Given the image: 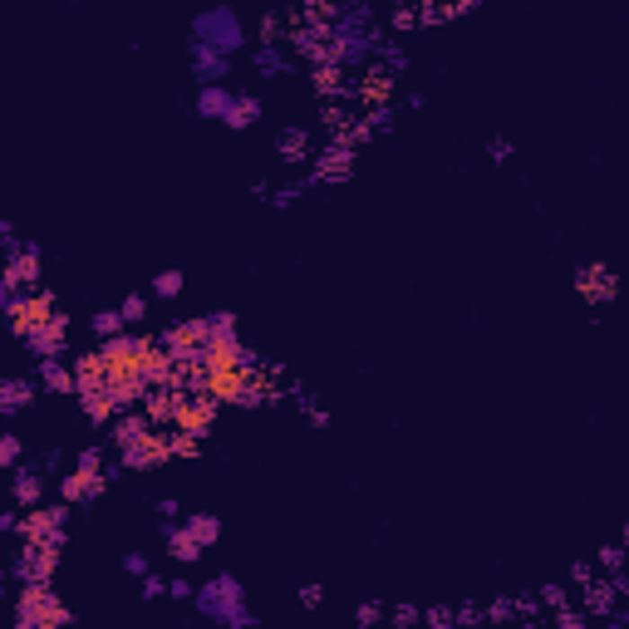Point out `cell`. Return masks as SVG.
I'll list each match as a JSON object with an SVG mask.
<instances>
[{
    "instance_id": "cell-10",
    "label": "cell",
    "mask_w": 629,
    "mask_h": 629,
    "mask_svg": "<svg viewBox=\"0 0 629 629\" xmlns=\"http://www.w3.org/2000/svg\"><path fill=\"white\" fill-rule=\"evenodd\" d=\"M103 487H109V472L103 467H75L65 482H59V492H65V501L69 507H84V501H93V497H103Z\"/></svg>"
},
{
    "instance_id": "cell-33",
    "label": "cell",
    "mask_w": 629,
    "mask_h": 629,
    "mask_svg": "<svg viewBox=\"0 0 629 629\" xmlns=\"http://www.w3.org/2000/svg\"><path fill=\"white\" fill-rule=\"evenodd\" d=\"M413 25H418V10L413 5H398L394 10V30H413Z\"/></svg>"
},
{
    "instance_id": "cell-43",
    "label": "cell",
    "mask_w": 629,
    "mask_h": 629,
    "mask_svg": "<svg viewBox=\"0 0 629 629\" xmlns=\"http://www.w3.org/2000/svg\"><path fill=\"white\" fill-rule=\"evenodd\" d=\"M0 580H5V571H0Z\"/></svg>"
},
{
    "instance_id": "cell-18",
    "label": "cell",
    "mask_w": 629,
    "mask_h": 629,
    "mask_svg": "<svg viewBox=\"0 0 629 629\" xmlns=\"http://www.w3.org/2000/svg\"><path fill=\"white\" fill-rule=\"evenodd\" d=\"M344 173H350V148H344V143L324 148V153H320V163H314V177H320V182H340Z\"/></svg>"
},
{
    "instance_id": "cell-38",
    "label": "cell",
    "mask_w": 629,
    "mask_h": 629,
    "mask_svg": "<svg viewBox=\"0 0 629 629\" xmlns=\"http://www.w3.org/2000/svg\"><path fill=\"white\" fill-rule=\"evenodd\" d=\"M79 467H103V453H99V447H84V453H79Z\"/></svg>"
},
{
    "instance_id": "cell-42",
    "label": "cell",
    "mask_w": 629,
    "mask_h": 629,
    "mask_svg": "<svg viewBox=\"0 0 629 629\" xmlns=\"http://www.w3.org/2000/svg\"><path fill=\"white\" fill-rule=\"evenodd\" d=\"M541 595H546V605H561V600H565V590H561V585H546Z\"/></svg>"
},
{
    "instance_id": "cell-22",
    "label": "cell",
    "mask_w": 629,
    "mask_h": 629,
    "mask_svg": "<svg viewBox=\"0 0 629 629\" xmlns=\"http://www.w3.org/2000/svg\"><path fill=\"white\" fill-rule=\"evenodd\" d=\"M103 384V354H79L75 359V389H99Z\"/></svg>"
},
{
    "instance_id": "cell-19",
    "label": "cell",
    "mask_w": 629,
    "mask_h": 629,
    "mask_svg": "<svg viewBox=\"0 0 629 629\" xmlns=\"http://www.w3.org/2000/svg\"><path fill=\"white\" fill-rule=\"evenodd\" d=\"M35 389H40L35 379H5V384H0V418L15 413V408H25L30 398H35Z\"/></svg>"
},
{
    "instance_id": "cell-39",
    "label": "cell",
    "mask_w": 629,
    "mask_h": 629,
    "mask_svg": "<svg viewBox=\"0 0 629 629\" xmlns=\"http://www.w3.org/2000/svg\"><path fill=\"white\" fill-rule=\"evenodd\" d=\"M571 575L585 585V580H595V565H590V561H575V571H571Z\"/></svg>"
},
{
    "instance_id": "cell-29",
    "label": "cell",
    "mask_w": 629,
    "mask_h": 629,
    "mask_svg": "<svg viewBox=\"0 0 629 629\" xmlns=\"http://www.w3.org/2000/svg\"><path fill=\"white\" fill-rule=\"evenodd\" d=\"M119 314H123V324H143L148 320V296H128Z\"/></svg>"
},
{
    "instance_id": "cell-16",
    "label": "cell",
    "mask_w": 629,
    "mask_h": 629,
    "mask_svg": "<svg viewBox=\"0 0 629 629\" xmlns=\"http://www.w3.org/2000/svg\"><path fill=\"white\" fill-rule=\"evenodd\" d=\"M79 408L89 413V423H113V413H119V403L109 398V389H79Z\"/></svg>"
},
{
    "instance_id": "cell-37",
    "label": "cell",
    "mask_w": 629,
    "mask_h": 629,
    "mask_svg": "<svg viewBox=\"0 0 629 629\" xmlns=\"http://www.w3.org/2000/svg\"><path fill=\"white\" fill-rule=\"evenodd\" d=\"M600 565H605V571H620V546H605L600 551Z\"/></svg>"
},
{
    "instance_id": "cell-3",
    "label": "cell",
    "mask_w": 629,
    "mask_h": 629,
    "mask_svg": "<svg viewBox=\"0 0 629 629\" xmlns=\"http://www.w3.org/2000/svg\"><path fill=\"white\" fill-rule=\"evenodd\" d=\"M217 423V398L192 389V394H177V408H173V428H182V433L192 438H207Z\"/></svg>"
},
{
    "instance_id": "cell-36",
    "label": "cell",
    "mask_w": 629,
    "mask_h": 629,
    "mask_svg": "<svg viewBox=\"0 0 629 629\" xmlns=\"http://www.w3.org/2000/svg\"><path fill=\"white\" fill-rule=\"evenodd\" d=\"M123 571H128V575H148V561L133 551V555H123Z\"/></svg>"
},
{
    "instance_id": "cell-30",
    "label": "cell",
    "mask_w": 629,
    "mask_h": 629,
    "mask_svg": "<svg viewBox=\"0 0 629 629\" xmlns=\"http://www.w3.org/2000/svg\"><path fill=\"white\" fill-rule=\"evenodd\" d=\"M153 290L163 300H173V296H182V270H163V276L153 280Z\"/></svg>"
},
{
    "instance_id": "cell-14",
    "label": "cell",
    "mask_w": 629,
    "mask_h": 629,
    "mask_svg": "<svg viewBox=\"0 0 629 629\" xmlns=\"http://www.w3.org/2000/svg\"><path fill=\"white\" fill-rule=\"evenodd\" d=\"M10 497H15V507H40V497H45V472L20 467V472H15V487H10Z\"/></svg>"
},
{
    "instance_id": "cell-31",
    "label": "cell",
    "mask_w": 629,
    "mask_h": 629,
    "mask_svg": "<svg viewBox=\"0 0 629 629\" xmlns=\"http://www.w3.org/2000/svg\"><path fill=\"white\" fill-rule=\"evenodd\" d=\"M0 467H20V438L0 433Z\"/></svg>"
},
{
    "instance_id": "cell-1",
    "label": "cell",
    "mask_w": 629,
    "mask_h": 629,
    "mask_svg": "<svg viewBox=\"0 0 629 629\" xmlns=\"http://www.w3.org/2000/svg\"><path fill=\"white\" fill-rule=\"evenodd\" d=\"M15 620H20V629H59V625L75 620V615L49 590V580H25V590L15 600Z\"/></svg>"
},
{
    "instance_id": "cell-20",
    "label": "cell",
    "mask_w": 629,
    "mask_h": 629,
    "mask_svg": "<svg viewBox=\"0 0 629 629\" xmlns=\"http://www.w3.org/2000/svg\"><path fill=\"white\" fill-rule=\"evenodd\" d=\"M40 389H49V394H75V369H65L59 359H40Z\"/></svg>"
},
{
    "instance_id": "cell-34",
    "label": "cell",
    "mask_w": 629,
    "mask_h": 629,
    "mask_svg": "<svg viewBox=\"0 0 629 629\" xmlns=\"http://www.w3.org/2000/svg\"><path fill=\"white\" fill-rule=\"evenodd\" d=\"M163 590H167V580H163V575H143V595H148V600H157Z\"/></svg>"
},
{
    "instance_id": "cell-41",
    "label": "cell",
    "mask_w": 629,
    "mask_h": 629,
    "mask_svg": "<svg viewBox=\"0 0 629 629\" xmlns=\"http://www.w3.org/2000/svg\"><path fill=\"white\" fill-rule=\"evenodd\" d=\"M379 615H384V610H379V605H364V610H359V615H354V620H359V625H374V620H379Z\"/></svg>"
},
{
    "instance_id": "cell-13",
    "label": "cell",
    "mask_w": 629,
    "mask_h": 629,
    "mask_svg": "<svg viewBox=\"0 0 629 629\" xmlns=\"http://www.w3.org/2000/svg\"><path fill=\"white\" fill-rule=\"evenodd\" d=\"M202 605H207V610H217V605H222L226 620H246V610H241V585L236 580H217L212 590L202 595Z\"/></svg>"
},
{
    "instance_id": "cell-4",
    "label": "cell",
    "mask_w": 629,
    "mask_h": 629,
    "mask_svg": "<svg viewBox=\"0 0 629 629\" xmlns=\"http://www.w3.org/2000/svg\"><path fill=\"white\" fill-rule=\"evenodd\" d=\"M59 551H65V536L25 541V546H20V561H15V575H20V580H55Z\"/></svg>"
},
{
    "instance_id": "cell-8",
    "label": "cell",
    "mask_w": 629,
    "mask_h": 629,
    "mask_svg": "<svg viewBox=\"0 0 629 629\" xmlns=\"http://www.w3.org/2000/svg\"><path fill=\"white\" fill-rule=\"evenodd\" d=\"M207 340H212V320H182L163 334V350L173 354V359H192Z\"/></svg>"
},
{
    "instance_id": "cell-23",
    "label": "cell",
    "mask_w": 629,
    "mask_h": 629,
    "mask_svg": "<svg viewBox=\"0 0 629 629\" xmlns=\"http://www.w3.org/2000/svg\"><path fill=\"white\" fill-rule=\"evenodd\" d=\"M148 413H128V418H119V413H113V443H119V447H128L133 443V438H143V433H148Z\"/></svg>"
},
{
    "instance_id": "cell-32",
    "label": "cell",
    "mask_w": 629,
    "mask_h": 629,
    "mask_svg": "<svg viewBox=\"0 0 629 629\" xmlns=\"http://www.w3.org/2000/svg\"><path fill=\"white\" fill-rule=\"evenodd\" d=\"M256 65H261V75H280V69H286V59L276 55V45H266V49L256 55Z\"/></svg>"
},
{
    "instance_id": "cell-28",
    "label": "cell",
    "mask_w": 629,
    "mask_h": 629,
    "mask_svg": "<svg viewBox=\"0 0 629 629\" xmlns=\"http://www.w3.org/2000/svg\"><path fill=\"white\" fill-rule=\"evenodd\" d=\"M93 334H99V340H109V334H123V314H119V310L93 314Z\"/></svg>"
},
{
    "instance_id": "cell-27",
    "label": "cell",
    "mask_w": 629,
    "mask_h": 629,
    "mask_svg": "<svg viewBox=\"0 0 629 629\" xmlns=\"http://www.w3.org/2000/svg\"><path fill=\"white\" fill-rule=\"evenodd\" d=\"M226 103H232V93H226V89H202V93H197V109L212 113V119H222Z\"/></svg>"
},
{
    "instance_id": "cell-21",
    "label": "cell",
    "mask_w": 629,
    "mask_h": 629,
    "mask_svg": "<svg viewBox=\"0 0 629 629\" xmlns=\"http://www.w3.org/2000/svg\"><path fill=\"white\" fill-rule=\"evenodd\" d=\"M167 551H173V561L192 565V561H197V555H202L207 546H202V541H197L187 527H177V531H167Z\"/></svg>"
},
{
    "instance_id": "cell-11",
    "label": "cell",
    "mask_w": 629,
    "mask_h": 629,
    "mask_svg": "<svg viewBox=\"0 0 629 629\" xmlns=\"http://www.w3.org/2000/svg\"><path fill=\"white\" fill-rule=\"evenodd\" d=\"M25 344L40 354V359H59V354H65V344H69V314H59V310H55L35 334H30Z\"/></svg>"
},
{
    "instance_id": "cell-40",
    "label": "cell",
    "mask_w": 629,
    "mask_h": 629,
    "mask_svg": "<svg viewBox=\"0 0 629 629\" xmlns=\"http://www.w3.org/2000/svg\"><path fill=\"white\" fill-rule=\"evenodd\" d=\"M320 600H324L320 585H306V590H300V605H320Z\"/></svg>"
},
{
    "instance_id": "cell-2",
    "label": "cell",
    "mask_w": 629,
    "mask_h": 629,
    "mask_svg": "<svg viewBox=\"0 0 629 629\" xmlns=\"http://www.w3.org/2000/svg\"><path fill=\"white\" fill-rule=\"evenodd\" d=\"M55 310H59L55 296L40 290V286L35 290H20V296H5V330L15 334V340H30V334H35Z\"/></svg>"
},
{
    "instance_id": "cell-35",
    "label": "cell",
    "mask_w": 629,
    "mask_h": 629,
    "mask_svg": "<svg viewBox=\"0 0 629 629\" xmlns=\"http://www.w3.org/2000/svg\"><path fill=\"white\" fill-rule=\"evenodd\" d=\"M276 35H280V20L266 15V20H261V40H266V45H276Z\"/></svg>"
},
{
    "instance_id": "cell-6",
    "label": "cell",
    "mask_w": 629,
    "mask_h": 629,
    "mask_svg": "<svg viewBox=\"0 0 629 629\" xmlns=\"http://www.w3.org/2000/svg\"><path fill=\"white\" fill-rule=\"evenodd\" d=\"M35 286H40V251L20 246L15 256L0 266V290H5V296H20V290H35Z\"/></svg>"
},
{
    "instance_id": "cell-9",
    "label": "cell",
    "mask_w": 629,
    "mask_h": 629,
    "mask_svg": "<svg viewBox=\"0 0 629 629\" xmlns=\"http://www.w3.org/2000/svg\"><path fill=\"white\" fill-rule=\"evenodd\" d=\"M575 290H580V300H590V306H605V300H615L620 280H615V270L605 266V261H595V266L575 270Z\"/></svg>"
},
{
    "instance_id": "cell-26",
    "label": "cell",
    "mask_w": 629,
    "mask_h": 629,
    "mask_svg": "<svg viewBox=\"0 0 629 629\" xmlns=\"http://www.w3.org/2000/svg\"><path fill=\"white\" fill-rule=\"evenodd\" d=\"M187 531H192V536L202 541V546H212V541L222 536V521L207 517V511H197V517H187Z\"/></svg>"
},
{
    "instance_id": "cell-25",
    "label": "cell",
    "mask_w": 629,
    "mask_h": 629,
    "mask_svg": "<svg viewBox=\"0 0 629 629\" xmlns=\"http://www.w3.org/2000/svg\"><path fill=\"white\" fill-rule=\"evenodd\" d=\"M197 75H207V79H222V75H226V55H222V49H207V45H197Z\"/></svg>"
},
{
    "instance_id": "cell-24",
    "label": "cell",
    "mask_w": 629,
    "mask_h": 629,
    "mask_svg": "<svg viewBox=\"0 0 629 629\" xmlns=\"http://www.w3.org/2000/svg\"><path fill=\"white\" fill-rule=\"evenodd\" d=\"M280 157H286V163H306V157H310V133L306 128H290L286 138H280Z\"/></svg>"
},
{
    "instance_id": "cell-5",
    "label": "cell",
    "mask_w": 629,
    "mask_h": 629,
    "mask_svg": "<svg viewBox=\"0 0 629 629\" xmlns=\"http://www.w3.org/2000/svg\"><path fill=\"white\" fill-rule=\"evenodd\" d=\"M197 45L232 55V49L246 45V30H241V20L232 15V10H217V15H202V20H197Z\"/></svg>"
},
{
    "instance_id": "cell-12",
    "label": "cell",
    "mask_w": 629,
    "mask_h": 629,
    "mask_svg": "<svg viewBox=\"0 0 629 629\" xmlns=\"http://www.w3.org/2000/svg\"><path fill=\"white\" fill-rule=\"evenodd\" d=\"M350 93H354L359 103H369V109H384V103L394 99V75L374 69V75H364V84H350Z\"/></svg>"
},
{
    "instance_id": "cell-15",
    "label": "cell",
    "mask_w": 629,
    "mask_h": 629,
    "mask_svg": "<svg viewBox=\"0 0 629 629\" xmlns=\"http://www.w3.org/2000/svg\"><path fill=\"white\" fill-rule=\"evenodd\" d=\"M310 79H314V89H320L324 99H344V93H350V84H344V65H334V59H320Z\"/></svg>"
},
{
    "instance_id": "cell-17",
    "label": "cell",
    "mask_w": 629,
    "mask_h": 629,
    "mask_svg": "<svg viewBox=\"0 0 629 629\" xmlns=\"http://www.w3.org/2000/svg\"><path fill=\"white\" fill-rule=\"evenodd\" d=\"M256 119H261V99H256V93H236V99L226 103V113H222L226 128H251Z\"/></svg>"
},
{
    "instance_id": "cell-7",
    "label": "cell",
    "mask_w": 629,
    "mask_h": 629,
    "mask_svg": "<svg viewBox=\"0 0 629 629\" xmlns=\"http://www.w3.org/2000/svg\"><path fill=\"white\" fill-rule=\"evenodd\" d=\"M65 521H69V501H59V507H25V517H20V536L25 541L65 536Z\"/></svg>"
}]
</instances>
